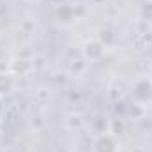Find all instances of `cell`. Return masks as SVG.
<instances>
[{
	"label": "cell",
	"instance_id": "277c9868",
	"mask_svg": "<svg viewBox=\"0 0 152 152\" xmlns=\"http://www.w3.org/2000/svg\"><path fill=\"white\" fill-rule=\"evenodd\" d=\"M106 55V48L97 41L96 37L87 39L81 46V57L87 62H101Z\"/></svg>",
	"mask_w": 152,
	"mask_h": 152
},
{
	"label": "cell",
	"instance_id": "ac0fdd59",
	"mask_svg": "<svg viewBox=\"0 0 152 152\" xmlns=\"http://www.w3.org/2000/svg\"><path fill=\"white\" fill-rule=\"evenodd\" d=\"M34 94H36V99H37L39 103L48 101V99H50V96H51V92H50V88H48V87H37Z\"/></svg>",
	"mask_w": 152,
	"mask_h": 152
},
{
	"label": "cell",
	"instance_id": "8992f818",
	"mask_svg": "<svg viewBox=\"0 0 152 152\" xmlns=\"http://www.w3.org/2000/svg\"><path fill=\"white\" fill-rule=\"evenodd\" d=\"M87 127H88V131L94 138L99 136V134L110 133V117L104 112H94L90 115V118L87 120Z\"/></svg>",
	"mask_w": 152,
	"mask_h": 152
},
{
	"label": "cell",
	"instance_id": "9c48e42d",
	"mask_svg": "<svg viewBox=\"0 0 152 152\" xmlns=\"http://www.w3.org/2000/svg\"><path fill=\"white\" fill-rule=\"evenodd\" d=\"M18 78L12 75L11 71H0V97H9L16 90Z\"/></svg>",
	"mask_w": 152,
	"mask_h": 152
},
{
	"label": "cell",
	"instance_id": "8fae6325",
	"mask_svg": "<svg viewBox=\"0 0 152 152\" xmlns=\"http://www.w3.org/2000/svg\"><path fill=\"white\" fill-rule=\"evenodd\" d=\"M147 113V106L140 104V103H133L129 101L126 104V112H124V118H129V120H142L145 118Z\"/></svg>",
	"mask_w": 152,
	"mask_h": 152
},
{
	"label": "cell",
	"instance_id": "7a4b0ae2",
	"mask_svg": "<svg viewBox=\"0 0 152 152\" xmlns=\"http://www.w3.org/2000/svg\"><path fill=\"white\" fill-rule=\"evenodd\" d=\"M21 118H23V112L18 104H7L5 106V112L2 117V122H0V127L5 134H11L14 136L20 127H21Z\"/></svg>",
	"mask_w": 152,
	"mask_h": 152
},
{
	"label": "cell",
	"instance_id": "ffe728a7",
	"mask_svg": "<svg viewBox=\"0 0 152 152\" xmlns=\"http://www.w3.org/2000/svg\"><path fill=\"white\" fill-rule=\"evenodd\" d=\"M92 5H103V4H106L108 0H88Z\"/></svg>",
	"mask_w": 152,
	"mask_h": 152
},
{
	"label": "cell",
	"instance_id": "e0dca14e",
	"mask_svg": "<svg viewBox=\"0 0 152 152\" xmlns=\"http://www.w3.org/2000/svg\"><path fill=\"white\" fill-rule=\"evenodd\" d=\"M66 99H67V103L69 104H81L83 103V92L81 90H78V88H71V90H67V96H66Z\"/></svg>",
	"mask_w": 152,
	"mask_h": 152
},
{
	"label": "cell",
	"instance_id": "cb8c5ba5",
	"mask_svg": "<svg viewBox=\"0 0 152 152\" xmlns=\"http://www.w3.org/2000/svg\"><path fill=\"white\" fill-rule=\"evenodd\" d=\"M151 69H152V60H151Z\"/></svg>",
	"mask_w": 152,
	"mask_h": 152
},
{
	"label": "cell",
	"instance_id": "52a82bcc",
	"mask_svg": "<svg viewBox=\"0 0 152 152\" xmlns=\"http://www.w3.org/2000/svg\"><path fill=\"white\" fill-rule=\"evenodd\" d=\"M9 71L16 78H25V76L32 75L34 67H32V58H23V57H16L11 60L9 64Z\"/></svg>",
	"mask_w": 152,
	"mask_h": 152
},
{
	"label": "cell",
	"instance_id": "603a6c76",
	"mask_svg": "<svg viewBox=\"0 0 152 152\" xmlns=\"http://www.w3.org/2000/svg\"><path fill=\"white\" fill-rule=\"evenodd\" d=\"M131 152H143V151H142V149H133Z\"/></svg>",
	"mask_w": 152,
	"mask_h": 152
},
{
	"label": "cell",
	"instance_id": "d6986e66",
	"mask_svg": "<svg viewBox=\"0 0 152 152\" xmlns=\"http://www.w3.org/2000/svg\"><path fill=\"white\" fill-rule=\"evenodd\" d=\"M5 99L4 97H0V122H2V117H4V112H5Z\"/></svg>",
	"mask_w": 152,
	"mask_h": 152
},
{
	"label": "cell",
	"instance_id": "7402d4cb",
	"mask_svg": "<svg viewBox=\"0 0 152 152\" xmlns=\"http://www.w3.org/2000/svg\"><path fill=\"white\" fill-rule=\"evenodd\" d=\"M27 4H30V5H36V4H41L42 0H25Z\"/></svg>",
	"mask_w": 152,
	"mask_h": 152
},
{
	"label": "cell",
	"instance_id": "d4e9b609",
	"mask_svg": "<svg viewBox=\"0 0 152 152\" xmlns=\"http://www.w3.org/2000/svg\"><path fill=\"white\" fill-rule=\"evenodd\" d=\"M151 80H152V76H151Z\"/></svg>",
	"mask_w": 152,
	"mask_h": 152
},
{
	"label": "cell",
	"instance_id": "5bb4252c",
	"mask_svg": "<svg viewBox=\"0 0 152 152\" xmlns=\"http://www.w3.org/2000/svg\"><path fill=\"white\" fill-rule=\"evenodd\" d=\"M126 118L124 117H117L113 115L112 118H110V133L115 134V136H118L120 138V134H124L126 133Z\"/></svg>",
	"mask_w": 152,
	"mask_h": 152
},
{
	"label": "cell",
	"instance_id": "4fadbf2b",
	"mask_svg": "<svg viewBox=\"0 0 152 152\" xmlns=\"http://www.w3.org/2000/svg\"><path fill=\"white\" fill-rule=\"evenodd\" d=\"M87 67H88V62L80 55V57H75V58H71V60H69L67 73H69V75H73V76H81V75H85Z\"/></svg>",
	"mask_w": 152,
	"mask_h": 152
},
{
	"label": "cell",
	"instance_id": "9a60e30c",
	"mask_svg": "<svg viewBox=\"0 0 152 152\" xmlns=\"http://www.w3.org/2000/svg\"><path fill=\"white\" fill-rule=\"evenodd\" d=\"M138 14H140V21H143V23L152 27V0H143L140 4Z\"/></svg>",
	"mask_w": 152,
	"mask_h": 152
},
{
	"label": "cell",
	"instance_id": "6da1fadb",
	"mask_svg": "<svg viewBox=\"0 0 152 152\" xmlns=\"http://www.w3.org/2000/svg\"><path fill=\"white\" fill-rule=\"evenodd\" d=\"M129 99L143 106L152 104V80L151 76H138L129 88Z\"/></svg>",
	"mask_w": 152,
	"mask_h": 152
},
{
	"label": "cell",
	"instance_id": "30bf717a",
	"mask_svg": "<svg viewBox=\"0 0 152 152\" xmlns=\"http://www.w3.org/2000/svg\"><path fill=\"white\" fill-rule=\"evenodd\" d=\"M64 127L71 133H80L87 127V118L80 112H69L64 118Z\"/></svg>",
	"mask_w": 152,
	"mask_h": 152
},
{
	"label": "cell",
	"instance_id": "5b68a950",
	"mask_svg": "<svg viewBox=\"0 0 152 152\" xmlns=\"http://www.w3.org/2000/svg\"><path fill=\"white\" fill-rule=\"evenodd\" d=\"M90 152H120V138L112 133H104L94 138Z\"/></svg>",
	"mask_w": 152,
	"mask_h": 152
},
{
	"label": "cell",
	"instance_id": "ba28073f",
	"mask_svg": "<svg viewBox=\"0 0 152 152\" xmlns=\"http://www.w3.org/2000/svg\"><path fill=\"white\" fill-rule=\"evenodd\" d=\"M55 18L58 23L69 27L73 25L76 20H78V12H76V7L75 5H69V4H64V5H57L55 9Z\"/></svg>",
	"mask_w": 152,
	"mask_h": 152
},
{
	"label": "cell",
	"instance_id": "3957f363",
	"mask_svg": "<svg viewBox=\"0 0 152 152\" xmlns=\"http://www.w3.org/2000/svg\"><path fill=\"white\" fill-rule=\"evenodd\" d=\"M129 88L131 83L122 78V76H115L110 80L108 87H106V96L112 103H118V101H126L129 97Z\"/></svg>",
	"mask_w": 152,
	"mask_h": 152
},
{
	"label": "cell",
	"instance_id": "7c38bea8",
	"mask_svg": "<svg viewBox=\"0 0 152 152\" xmlns=\"http://www.w3.org/2000/svg\"><path fill=\"white\" fill-rule=\"evenodd\" d=\"M96 39L108 50V48H113L115 44H117V34H115L112 28H108V27H101L99 30H97V36Z\"/></svg>",
	"mask_w": 152,
	"mask_h": 152
},
{
	"label": "cell",
	"instance_id": "2e32d148",
	"mask_svg": "<svg viewBox=\"0 0 152 152\" xmlns=\"http://www.w3.org/2000/svg\"><path fill=\"white\" fill-rule=\"evenodd\" d=\"M32 58V67H34V73H42V71H46L48 69V58L44 57V55H34V57H30Z\"/></svg>",
	"mask_w": 152,
	"mask_h": 152
},
{
	"label": "cell",
	"instance_id": "44dd1931",
	"mask_svg": "<svg viewBox=\"0 0 152 152\" xmlns=\"http://www.w3.org/2000/svg\"><path fill=\"white\" fill-rule=\"evenodd\" d=\"M53 5H64V4H67V0H50Z\"/></svg>",
	"mask_w": 152,
	"mask_h": 152
}]
</instances>
